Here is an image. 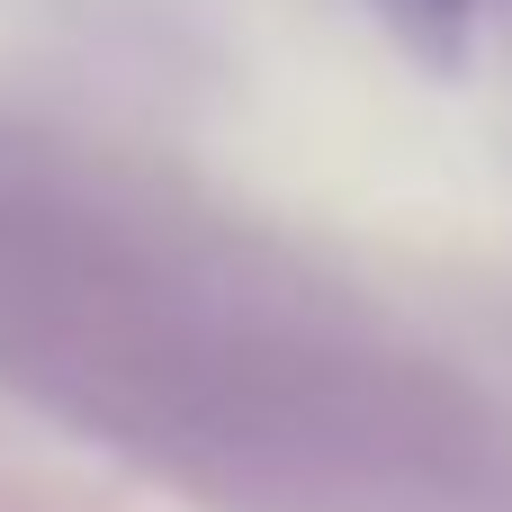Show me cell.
Returning <instances> with one entry per match:
<instances>
[{
    "mask_svg": "<svg viewBox=\"0 0 512 512\" xmlns=\"http://www.w3.org/2000/svg\"><path fill=\"white\" fill-rule=\"evenodd\" d=\"M468 9H477V0H378V18H387L432 72H459V63H468Z\"/></svg>",
    "mask_w": 512,
    "mask_h": 512,
    "instance_id": "obj_1",
    "label": "cell"
}]
</instances>
